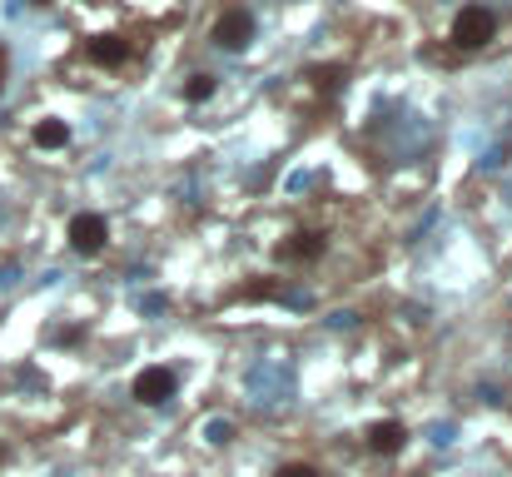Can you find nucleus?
Wrapping results in <instances>:
<instances>
[{
	"instance_id": "obj_1",
	"label": "nucleus",
	"mask_w": 512,
	"mask_h": 477,
	"mask_svg": "<svg viewBox=\"0 0 512 477\" xmlns=\"http://www.w3.org/2000/svg\"><path fill=\"white\" fill-rule=\"evenodd\" d=\"M150 50H155L150 30L120 25V20H95L75 35L70 55L60 60V80L80 85V90H120L145 75Z\"/></svg>"
},
{
	"instance_id": "obj_2",
	"label": "nucleus",
	"mask_w": 512,
	"mask_h": 477,
	"mask_svg": "<svg viewBox=\"0 0 512 477\" xmlns=\"http://www.w3.org/2000/svg\"><path fill=\"white\" fill-rule=\"evenodd\" d=\"M498 40H503V10L493 0H463L443 20V30H438V40H433L428 55L443 60V65H463V60L488 55Z\"/></svg>"
},
{
	"instance_id": "obj_3",
	"label": "nucleus",
	"mask_w": 512,
	"mask_h": 477,
	"mask_svg": "<svg viewBox=\"0 0 512 477\" xmlns=\"http://www.w3.org/2000/svg\"><path fill=\"white\" fill-rule=\"evenodd\" d=\"M254 40H259V10L244 0H224L204 25V45L219 55H249Z\"/></svg>"
},
{
	"instance_id": "obj_4",
	"label": "nucleus",
	"mask_w": 512,
	"mask_h": 477,
	"mask_svg": "<svg viewBox=\"0 0 512 477\" xmlns=\"http://www.w3.org/2000/svg\"><path fill=\"white\" fill-rule=\"evenodd\" d=\"M334 249V234H329V224H319V219H299V224H289L279 239H274V264H284V269H314L324 254Z\"/></svg>"
},
{
	"instance_id": "obj_5",
	"label": "nucleus",
	"mask_w": 512,
	"mask_h": 477,
	"mask_svg": "<svg viewBox=\"0 0 512 477\" xmlns=\"http://www.w3.org/2000/svg\"><path fill=\"white\" fill-rule=\"evenodd\" d=\"M90 10L100 20H120V25H140V30H165L184 15V0H90Z\"/></svg>"
},
{
	"instance_id": "obj_6",
	"label": "nucleus",
	"mask_w": 512,
	"mask_h": 477,
	"mask_svg": "<svg viewBox=\"0 0 512 477\" xmlns=\"http://www.w3.org/2000/svg\"><path fill=\"white\" fill-rule=\"evenodd\" d=\"M70 145H75V125H70L65 115L45 110V115H30V120H25V150H30V155L60 159V155H70Z\"/></svg>"
},
{
	"instance_id": "obj_7",
	"label": "nucleus",
	"mask_w": 512,
	"mask_h": 477,
	"mask_svg": "<svg viewBox=\"0 0 512 477\" xmlns=\"http://www.w3.org/2000/svg\"><path fill=\"white\" fill-rule=\"evenodd\" d=\"M110 239H115V229H110V219L100 209H75L70 224H65V244L80 259H100L110 249Z\"/></svg>"
},
{
	"instance_id": "obj_8",
	"label": "nucleus",
	"mask_w": 512,
	"mask_h": 477,
	"mask_svg": "<svg viewBox=\"0 0 512 477\" xmlns=\"http://www.w3.org/2000/svg\"><path fill=\"white\" fill-rule=\"evenodd\" d=\"M130 398L140 408H165L179 398V368L174 363H145L135 378H130Z\"/></svg>"
},
{
	"instance_id": "obj_9",
	"label": "nucleus",
	"mask_w": 512,
	"mask_h": 477,
	"mask_svg": "<svg viewBox=\"0 0 512 477\" xmlns=\"http://www.w3.org/2000/svg\"><path fill=\"white\" fill-rule=\"evenodd\" d=\"M408 423L403 418H373L368 428H363V448L373 453V458H398L403 448H408Z\"/></svg>"
},
{
	"instance_id": "obj_10",
	"label": "nucleus",
	"mask_w": 512,
	"mask_h": 477,
	"mask_svg": "<svg viewBox=\"0 0 512 477\" xmlns=\"http://www.w3.org/2000/svg\"><path fill=\"white\" fill-rule=\"evenodd\" d=\"M219 85H224V75H219V70H204V65H199V70L179 75V90H174V95H179L184 105H209V100L219 95Z\"/></svg>"
},
{
	"instance_id": "obj_11",
	"label": "nucleus",
	"mask_w": 512,
	"mask_h": 477,
	"mask_svg": "<svg viewBox=\"0 0 512 477\" xmlns=\"http://www.w3.org/2000/svg\"><path fill=\"white\" fill-rule=\"evenodd\" d=\"M234 438H239V428H234L229 418H209V423H204V443H209V448H229Z\"/></svg>"
},
{
	"instance_id": "obj_12",
	"label": "nucleus",
	"mask_w": 512,
	"mask_h": 477,
	"mask_svg": "<svg viewBox=\"0 0 512 477\" xmlns=\"http://www.w3.org/2000/svg\"><path fill=\"white\" fill-rule=\"evenodd\" d=\"M274 477H329V473H324L314 458H289V463L274 468Z\"/></svg>"
},
{
	"instance_id": "obj_13",
	"label": "nucleus",
	"mask_w": 512,
	"mask_h": 477,
	"mask_svg": "<svg viewBox=\"0 0 512 477\" xmlns=\"http://www.w3.org/2000/svg\"><path fill=\"white\" fill-rule=\"evenodd\" d=\"M5 75H10V50L0 45V90H5Z\"/></svg>"
}]
</instances>
